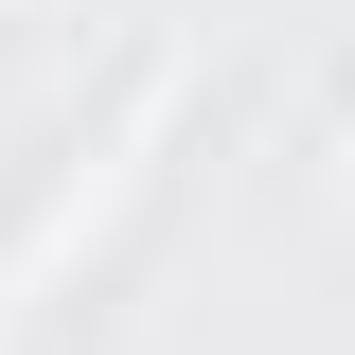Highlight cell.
Wrapping results in <instances>:
<instances>
[{"mask_svg": "<svg viewBox=\"0 0 355 355\" xmlns=\"http://www.w3.org/2000/svg\"><path fill=\"white\" fill-rule=\"evenodd\" d=\"M160 107H178V71H142V89H125V125L89 142V178H53L36 214H18V249H0V355H18V320H36V284H53V266H71L89 231H107V214L142 196V142H160Z\"/></svg>", "mask_w": 355, "mask_h": 355, "instance_id": "cell-1", "label": "cell"}]
</instances>
